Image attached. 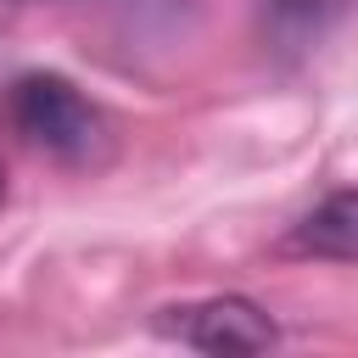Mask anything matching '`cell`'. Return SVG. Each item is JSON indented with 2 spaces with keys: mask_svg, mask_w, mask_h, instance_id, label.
I'll return each mask as SVG.
<instances>
[{
  "mask_svg": "<svg viewBox=\"0 0 358 358\" xmlns=\"http://www.w3.org/2000/svg\"><path fill=\"white\" fill-rule=\"evenodd\" d=\"M347 6H352V0H268V17H274L280 28H291V34H308V28L336 22Z\"/></svg>",
  "mask_w": 358,
  "mask_h": 358,
  "instance_id": "4",
  "label": "cell"
},
{
  "mask_svg": "<svg viewBox=\"0 0 358 358\" xmlns=\"http://www.w3.org/2000/svg\"><path fill=\"white\" fill-rule=\"evenodd\" d=\"M291 246L308 252V257L358 263V190H336L330 201H319V207L296 224Z\"/></svg>",
  "mask_w": 358,
  "mask_h": 358,
  "instance_id": "3",
  "label": "cell"
},
{
  "mask_svg": "<svg viewBox=\"0 0 358 358\" xmlns=\"http://www.w3.org/2000/svg\"><path fill=\"white\" fill-rule=\"evenodd\" d=\"M11 117H17V129H22L39 151L67 157V162H90V157L101 151V140H106L101 112H95L67 78H56V73H28V78H17V90H11Z\"/></svg>",
  "mask_w": 358,
  "mask_h": 358,
  "instance_id": "1",
  "label": "cell"
},
{
  "mask_svg": "<svg viewBox=\"0 0 358 358\" xmlns=\"http://www.w3.org/2000/svg\"><path fill=\"white\" fill-rule=\"evenodd\" d=\"M157 336L185 341L196 352H268L280 341L274 319L246 296H201L157 313Z\"/></svg>",
  "mask_w": 358,
  "mask_h": 358,
  "instance_id": "2",
  "label": "cell"
}]
</instances>
